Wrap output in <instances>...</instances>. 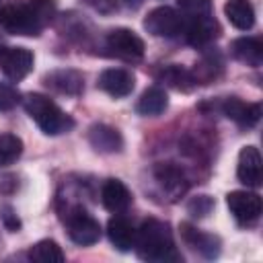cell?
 I'll use <instances>...</instances> for the list:
<instances>
[{
	"mask_svg": "<svg viewBox=\"0 0 263 263\" xmlns=\"http://www.w3.org/2000/svg\"><path fill=\"white\" fill-rule=\"evenodd\" d=\"M134 249L140 259L150 263L181 261V255L175 247V238L168 224L156 218H148L140 224V228H136Z\"/></svg>",
	"mask_w": 263,
	"mask_h": 263,
	"instance_id": "6da1fadb",
	"label": "cell"
},
{
	"mask_svg": "<svg viewBox=\"0 0 263 263\" xmlns=\"http://www.w3.org/2000/svg\"><path fill=\"white\" fill-rule=\"evenodd\" d=\"M23 105H25V111L29 113V117L47 136H60L74 127V119L68 113H64L49 97H45L41 92L25 95Z\"/></svg>",
	"mask_w": 263,
	"mask_h": 263,
	"instance_id": "7a4b0ae2",
	"label": "cell"
},
{
	"mask_svg": "<svg viewBox=\"0 0 263 263\" xmlns=\"http://www.w3.org/2000/svg\"><path fill=\"white\" fill-rule=\"evenodd\" d=\"M0 27L10 35L21 37H37L45 25L37 18L29 4H10L4 6L0 12Z\"/></svg>",
	"mask_w": 263,
	"mask_h": 263,
	"instance_id": "3957f363",
	"label": "cell"
},
{
	"mask_svg": "<svg viewBox=\"0 0 263 263\" xmlns=\"http://www.w3.org/2000/svg\"><path fill=\"white\" fill-rule=\"evenodd\" d=\"M66 230L72 242L80 247H90L101 238V224L84 208L76 205L66 214Z\"/></svg>",
	"mask_w": 263,
	"mask_h": 263,
	"instance_id": "277c9868",
	"label": "cell"
},
{
	"mask_svg": "<svg viewBox=\"0 0 263 263\" xmlns=\"http://www.w3.org/2000/svg\"><path fill=\"white\" fill-rule=\"evenodd\" d=\"M183 16L179 10L171 6H158L148 12L144 18V29L154 35V37H164V39H177L183 35Z\"/></svg>",
	"mask_w": 263,
	"mask_h": 263,
	"instance_id": "5b68a950",
	"label": "cell"
},
{
	"mask_svg": "<svg viewBox=\"0 0 263 263\" xmlns=\"http://www.w3.org/2000/svg\"><path fill=\"white\" fill-rule=\"evenodd\" d=\"M105 45L109 49L111 55H117L125 62H136V60H142L144 58V39L134 33L132 29H125V27H119V29H113L107 33L105 37Z\"/></svg>",
	"mask_w": 263,
	"mask_h": 263,
	"instance_id": "8992f818",
	"label": "cell"
},
{
	"mask_svg": "<svg viewBox=\"0 0 263 263\" xmlns=\"http://www.w3.org/2000/svg\"><path fill=\"white\" fill-rule=\"evenodd\" d=\"M228 210L240 226H253L261 218V197L255 191H230L226 195Z\"/></svg>",
	"mask_w": 263,
	"mask_h": 263,
	"instance_id": "52a82bcc",
	"label": "cell"
},
{
	"mask_svg": "<svg viewBox=\"0 0 263 263\" xmlns=\"http://www.w3.org/2000/svg\"><path fill=\"white\" fill-rule=\"evenodd\" d=\"M33 51L27 47H0V70L12 82L27 78L33 70Z\"/></svg>",
	"mask_w": 263,
	"mask_h": 263,
	"instance_id": "ba28073f",
	"label": "cell"
},
{
	"mask_svg": "<svg viewBox=\"0 0 263 263\" xmlns=\"http://www.w3.org/2000/svg\"><path fill=\"white\" fill-rule=\"evenodd\" d=\"M185 27H183V37L189 45L203 49L208 47L218 35H220V27L216 23V18L212 14H203V16H193V18H183Z\"/></svg>",
	"mask_w": 263,
	"mask_h": 263,
	"instance_id": "9c48e42d",
	"label": "cell"
},
{
	"mask_svg": "<svg viewBox=\"0 0 263 263\" xmlns=\"http://www.w3.org/2000/svg\"><path fill=\"white\" fill-rule=\"evenodd\" d=\"M43 84L58 92V95H66V97H78L84 90V78L80 72L72 70V68H60V70H51L49 74H45Z\"/></svg>",
	"mask_w": 263,
	"mask_h": 263,
	"instance_id": "30bf717a",
	"label": "cell"
},
{
	"mask_svg": "<svg viewBox=\"0 0 263 263\" xmlns=\"http://www.w3.org/2000/svg\"><path fill=\"white\" fill-rule=\"evenodd\" d=\"M97 86L101 90H105L107 95H111L115 99H121V97L132 95V90L136 86V78L125 68H107L99 74Z\"/></svg>",
	"mask_w": 263,
	"mask_h": 263,
	"instance_id": "8fae6325",
	"label": "cell"
},
{
	"mask_svg": "<svg viewBox=\"0 0 263 263\" xmlns=\"http://www.w3.org/2000/svg\"><path fill=\"white\" fill-rule=\"evenodd\" d=\"M222 115L236 121L242 127H253L261 119V105L259 103H245L238 97H228L220 103Z\"/></svg>",
	"mask_w": 263,
	"mask_h": 263,
	"instance_id": "7c38bea8",
	"label": "cell"
},
{
	"mask_svg": "<svg viewBox=\"0 0 263 263\" xmlns=\"http://www.w3.org/2000/svg\"><path fill=\"white\" fill-rule=\"evenodd\" d=\"M236 177L247 187H259L261 185V154L255 146H245L238 152V164H236Z\"/></svg>",
	"mask_w": 263,
	"mask_h": 263,
	"instance_id": "4fadbf2b",
	"label": "cell"
},
{
	"mask_svg": "<svg viewBox=\"0 0 263 263\" xmlns=\"http://www.w3.org/2000/svg\"><path fill=\"white\" fill-rule=\"evenodd\" d=\"M132 191L119 179H107L101 185V203L111 214H123L132 205Z\"/></svg>",
	"mask_w": 263,
	"mask_h": 263,
	"instance_id": "5bb4252c",
	"label": "cell"
},
{
	"mask_svg": "<svg viewBox=\"0 0 263 263\" xmlns=\"http://www.w3.org/2000/svg\"><path fill=\"white\" fill-rule=\"evenodd\" d=\"M88 144L103 154H115L123 150V136L119 129L107 123H95L88 127Z\"/></svg>",
	"mask_w": 263,
	"mask_h": 263,
	"instance_id": "9a60e30c",
	"label": "cell"
},
{
	"mask_svg": "<svg viewBox=\"0 0 263 263\" xmlns=\"http://www.w3.org/2000/svg\"><path fill=\"white\" fill-rule=\"evenodd\" d=\"M181 236L193 251H197L205 259H214L220 255V238L214 234L201 232L189 224H181Z\"/></svg>",
	"mask_w": 263,
	"mask_h": 263,
	"instance_id": "2e32d148",
	"label": "cell"
},
{
	"mask_svg": "<svg viewBox=\"0 0 263 263\" xmlns=\"http://www.w3.org/2000/svg\"><path fill=\"white\" fill-rule=\"evenodd\" d=\"M230 53L240 64L259 68L263 64V41L259 37H238L230 43Z\"/></svg>",
	"mask_w": 263,
	"mask_h": 263,
	"instance_id": "e0dca14e",
	"label": "cell"
},
{
	"mask_svg": "<svg viewBox=\"0 0 263 263\" xmlns=\"http://www.w3.org/2000/svg\"><path fill=\"white\" fill-rule=\"evenodd\" d=\"M107 236L111 240V245L121 251V253H127L134 249V240H136V228L134 224L123 218L121 214H115L109 222H107Z\"/></svg>",
	"mask_w": 263,
	"mask_h": 263,
	"instance_id": "ac0fdd59",
	"label": "cell"
},
{
	"mask_svg": "<svg viewBox=\"0 0 263 263\" xmlns=\"http://www.w3.org/2000/svg\"><path fill=\"white\" fill-rule=\"evenodd\" d=\"M156 80L162 82L164 86L175 88V90H181V92H191V90L197 86V82H195L191 70L179 66V64L162 66V68L156 72Z\"/></svg>",
	"mask_w": 263,
	"mask_h": 263,
	"instance_id": "d6986e66",
	"label": "cell"
},
{
	"mask_svg": "<svg viewBox=\"0 0 263 263\" xmlns=\"http://www.w3.org/2000/svg\"><path fill=\"white\" fill-rule=\"evenodd\" d=\"M154 177H156V181L160 183V187L164 189V193H166L171 199H177V197L183 195L185 189H187V179H185L183 171H181L179 166L171 164V162L158 164V166L154 168Z\"/></svg>",
	"mask_w": 263,
	"mask_h": 263,
	"instance_id": "ffe728a7",
	"label": "cell"
},
{
	"mask_svg": "<svg viewBox=\"0 0 263 263\" xmlns=\"http://www.w3.org/2000/svg\"><path fill=\"white\" fill-rule=\"evenodd\" d=\"M168 107V97L162 86H150L142 92V97L136 103V111L144 117H156L164 113Z\"/></svg>",
	"mask_w": 263,
	"mask_h": 263,
	"instance_id": "44dd1931",
	"label": "cell"
},
{
	"mask_svg": "<svg viewBox=\"0 0 263 263\" xmlns=\"http://www.w3.org/2000/svg\"><path fill=\"white\" fill-rule=\"evenodd\" d=\"M224 14L228 23L240 31H249L255 25V8L249 0H228L224 4Z\"/></svg>",
	"mask_w": 263,
	"mask_h": 263,
	"instance_id": "7402d4cb",
	"label": "cell"
},
{
	"mask_svg": "<svg viewBox=\"0 0 263 263\" xmlns=\"http://www.w3.org/2000/svg\"><path fill=\"white\" fill-rule=\"evenodd\" d=\"M29 259L35 263H64V251L55 240H39L29 249Z\"/></svg>",
	"mask_w": 263,
	"mask_h": 263,
	"instance_id": "603a6c76",
	"label": "cell"
},
{
	"mask_svg": "<svg viewBox=\"0 0 263 263\" xmlns=\"http://www.w3.org/2000/svg\"><path fill=\"white\" fill-rule=\"evenodd\" d=\"M222 66H224V62H222L220 53L218 51H210V53L203 55L201 64L191 74H193V78H195L197 84H208L212 78H216L222 72Z\"/></svg>",
	"mask_w": 263,
	"mask_h": 263,
	"instance_id": "cb8c5ba5",
	"label": "cell"
},
{
	"mask_svg": "<svg viewBox=\"0 0 263 263\" xmlns=\"http://www.w3.org/2000/svg\"><path fill=\"white\" fill-rule=\"evenodd\" d=\"M23 154V140L14 134H0V166L16 162Z\"/></svg>",
	"mask_w": 263,
	"mask_h": 263,
	"instance_id": "d4e9b609",
	"label": "cell"
},
{
	"mask_svg": "<svg viewBox=\"0 0 263 263\" xmlns=\"http://www.w3.org/2000/svg\"><path fill=\"white\" fill-rule=\"evenodd\" d=\"M179 12L183 18L212 14V0H179Z\"/></svg>",
	"mask_w": 263,
	"mask_h": 263,
	"instance_id": "484cf974",
	"label": "cell"
},
{
	"mask_svg": "<svg viewBox=\"0 0 263 263\" xmlns=\"http://www.w3.org/2000/svg\"><path fill=\"white\" fill-rule=\"evenodd\" d=\"M31 10L37 14V18L47 27L55 16V0H29L27 2Z\"/></svg>",
	"mask_w": 263,
	"mask_h": 263,
	"instance_id": "4316f807",
	"label": "cell"
},
{
	"mask_svg": "<svg viewBox=\"0 0 263 263\" xmlns=\"http://www.w3.org/2000/svg\"><path fill=\"white\" fill-rule=\"evenodd\" d=\"M216 201L210 197V195H197V197H191L189 203H187V212L193 216V218H205L212 210H214Z\"/></svg>",
	"mask_w": 263,
	"mask_h": 263,
	"instance_id": "83f0119b",
	"label": "cell"
},
{
	"mask_svg": "<svg viewBox=\"0 0 263 263\" xmlns=\"http://www.w3.org/2000/svg\"><path fill=\"white\" fill-rule=\"evenodd\" d=\"M18 101H21L18 99V92L10 84L0 82V111H8V109L16 107Z\"/></svg>",
	"mask_w": 263,
	"mask_h": 263,
	"instance_id": "f1b7e54d",
	"label": "cell"
},
{
	"mask_svg": "<svg viewBox=\"0 0 263 263\" xmlns=\"http://www.w3.org/2000/svg\"><path fill=\"white\" fill-rule=\"evenodd\" d=\"M86 6H90L92 10L101 12V14H111L117 10V2L115 0H82Z\"/></svg>",
	"mask_w": 263,
	"mask_h": 263,
	"instance_id": "f546056e",
	"label": "cell"
},
{
	"mask_svg": "<svg viewBox=\"0 0 263 263\" xmlns=\"http://www.w3.org/2000/svg\"><path fill=\"white\" fill-rule=\"evenodd\" d=\"M2 220H4L6 228H10V230H16V228L21 226V224H18V218L12 214L10 208H2Z\"/></svg>",
	"mask_w": 263,
	"mask_h": 263,
	"instance_id": "4dcf8cb0",
	"label": "cell"
},
{
	"mask_svg": "<svg viewBox=\"0 0 263 263\" xmlns=\"http://www.w3.org/2000/svg\"><path fill=\"white\" fill-rule=\"evenodd\" d=\"M125 2V6H129V8H138L140 4H142V0H123Z\"/></svg>",
	"mask_w": 263,
	"mask_h": 263,
	"instance_id": "1f68e13d",
	"label": "cell"
},
{
	"mask_svg": "<svg viewBox=\"0 0 263 263\" xmlns=\"http://www.w3.org/2000/svg\"><path fill=\"white\" fill-rule=\"evenodd\" d=\"M2 8H4V4H2V0H0V12H2Z\"/></svg>",
	"mask_w": 263,
	"mask_h": 263,
	"instance_id": "d6a6232c",
	"label": "cell"
}]
</instances>
